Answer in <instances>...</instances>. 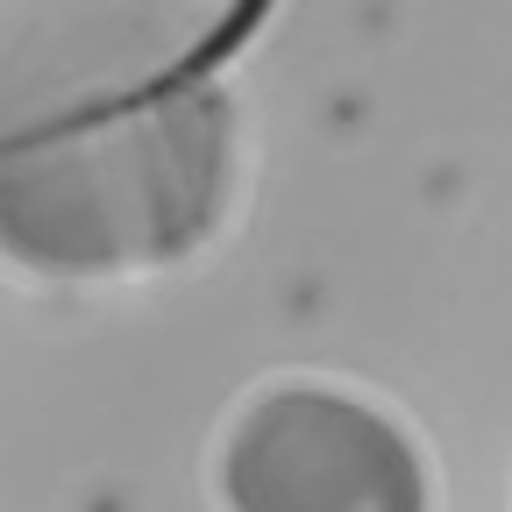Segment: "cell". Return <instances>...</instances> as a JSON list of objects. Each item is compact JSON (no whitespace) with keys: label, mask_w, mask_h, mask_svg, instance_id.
Listing matches in <instances>:
<instances>
[{"label":"cell","mask_w":512,"mask_h":512,"mask_svg":"<svg viewBox=\"0 0 512 512\" xmlns=\"http://www.w3.org/2000/svg\"><path fill=\"white\" fill-rule=\"evenodd\" d=\"M235 171V100L214 79H185L0 157V264L50 285L171 271L221 235Z\"/></svg>","instance_id":"1"},{"label":"cell","mask_w":512,"mask_h":512,"mask_svg":"<svg viewBox=\"0 0 512 512\" xmlns=\"http://www.w3.org/2000/svg\"><path fill=\"white\" fill-rule=\"evenodd\" d=\"M278 0H0V157L235 57Z\"/></svg>","instance_id":"2"},{"label":"cell","mask_w":512,"mask_h":512,"mask_svg":"<svg viewBox=\"0 0 512 512\" xmlns=\"http://www.w3.org/2000/svg\"><path fill=\"white\" fill-rule=\"evenodd\" d=\"M214 491L228 512H434L413 427L328 377L249 392L221 427Z\"/></svg>","instance_id":"3"}]
</instances>
